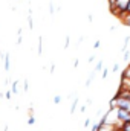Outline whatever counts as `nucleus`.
I'll list each match as a JSON object with an SVG mask.
<instances>
[{
  "instance_id": "obj_1",
  "label": "nucleus",
  "mask_w": 130,
  "mask_h": 131,
  "mask_svg": "<svg viewBox=\"0 0 130 131\" xmlns=\"http://www.w3.org/2000/svg\"><path fill=\"white\" fill-rule=\"evenodd\" d=\"M121 21H123L126 26H130V14H123V15H121Z\"/></svg>"
},
{
  "instance_id": "obj_2",
  "label": "nucleus",
  "mask_w": 130,
  "mask_h": 131,
  "mask_svg": "<svg viewBox=\"0 0 130 131\" xmlns=\"http://www.w3.org/2000/svg\"><path fill=\"white\" fill-rule=\"evenodd\" d=\"M18 93V81H14L12 82V90H11V95H15Z\"/></svg>"
},
{
  "instance_id": "obj_3",
  "label": "nucleus",
  "mask_w": 130,
  "mask_h": 131,
  "mask_svg": "<svg viewBox=\"0 0 130 131\" xmlns=\"http://www.w3.org/2000/svg\"><path fill=\"white\" fill-rule=\"evenodd\" d=\"M28 25H29V29H34V21H32V9H29V17H28Z\"/></svg>"
},
{
  "instance_id": "obj_4",
  "label": "nucleus",
  "mask_w": 130,
  "mask_h": 131,
  "mask_svg": "<svg viewBox=\"0 0 130 131\" xmlns=\"http://www.w3.org/2000/svg\"><path fill=\"white\" fill-rule=\"evenodd\" d=\"M119 131H130V121L129 122H123V125H121Z\"/></svg>"
},
{
  "instance_id": "obj_5",
  "label": "nucleus",
  "mask_w": 130,
  "mask_h": 131,
  "mask_svg": "<svg viewBox=\"0 0 130 131\" xmlns=\"http://www.w3.org/2000/svg\"><path fill=\"white\" fill-rule=\"evenodd\" d=\"M77 105H78V98L73 99V102H72V105H70V113H72V114L75 113V110H77Z\"/></svg>"
},
{
  "instance_id": "obj_6",
  "label": "nucleus",
  "mask_w": 130,
  "mask_h": 131,
  "mask_svg": "<svg viewBox=\"0 0 130 131\" xmlns=\"http://www.w3.org/2000/svg\"><path fill=\"white\" fill-rule=\"evenodd\" d=\"M9 69H11V66H9V53H6V57H5V70L9 72Z\"/></svg>"
},
{
  "instance_id": "obj_7",
  "label": "nucleus",
  "mask_w": 130,
  "mask_h": 131,
  "mask_svg": "<svg viewBox=\"0 0 130 131\" xmlns=\"http://www.w3.org/2000/svg\"><path fill=\"white\" fill-rule=\"evenodd\" d=\"M101 69H103V60H99V61L97 63V66H95V69H94V72L97 73V72H99Z\"/></svg>"
},
{
  "instance_id": "obj_8",
  "label": "nucleus",
  "mask_w": 130,
  "mask_h": 131,
  "mask_svg": "<svg viewBox=\"0 0 130 131\" xmlns=\"http://www.w3.org/2000/svg\"><path fill=\"white\" fill-rule=\"evenodd\" d=\"M41 49H43V38L38 37V55H41Z\"/></svg>"
},
{
  "instance_id": "obj_9",
  "label": "nucleus",
  "mask_w": 130,
  "mask_h": 131,
  "mask_svg": "<svg viewBox=\"0 0 130 131\" xmlns=\"http://www.w3.org/2000/svg\"><path fill=\"white\" fill-rule=\"evenodd\" d=\"M34 124H35V117L31 114V116H29V119H28V125L31 127V125H34Z\"/></svg>"
},
{
  "instance_id": "obj_10",
  "label": "nucleus",
  "mask_w": 130,
  "mask_h": 131,
  "mask_svg": "<svg viewBox=\"0 0 130 131\" xmlns=\"http://www.w3.org/2000/svg\"><path fill=\"white\" fill-rule=\"evenodd\" d=\"M60 102H61V96L60 95H55L54 96V104H60Z\"/></svg>"
},
{
  "instance_id": "obj_11",
  "label": "nucleus",
  "mask_w": 130,
  "mask_h": 131,
  "mask_svg": "<svg viewBox=\"0 0 130 131\" xmlns=\"http://www.w3.org/2000/svg\"><path fill=\"white\" fill-rule=\"evenodd\" d=\"M69 46H70V37L67 35V37H66V41H64V47H66V49H67Z\"/></svg>"
},
{
  "instance_id": "obj_12",
  "label": "nucleus",
  "mask_w": 130,
  "mask_h": 131,
  "mask_svg": "<svg viewBox=\"0 0 130 131\" xmlns=\"http://www.w3.org/2000/svg\"><path fill=\"white\" fill-rule=\"evenodd\" d=\"M23 89H25V92H28V90H29V84H28V79H25V82H23Z\"/></svg>"
},
{
  "instance_id": "obj_13",
  "label": "nucleus",
  "mask_w": 130,
  "mask_h": 131,
  "mask_svg": "<svg viewBox=\"0 0 130 131\" xmlns=\"http://www.w3.org/2000/svg\"><path fill=\"white\" fill-rule=\"evenodd\" d=\"M107 75H109V69H104V70H103V79H106Z\"/></svg>"
},
{
  "instance_id": "obj_14",
  "label": "nucleus",
  "mask_w": 130,
  "mask_h": 131,
  "mask_svg": "<svg viewBox=\"0 0 130 131\" xmlns=\"http://www.w3.org/2000/svg\"><path fill=\"white\" fill-rule=\"evenodd\" d=\"M118 70H119V64L116 63V64L113 66V69H112V72H118Z\"/></svg>"
},
{
  "instance_id": "obj_15",
  "label": "nucleus",
  "mask_w": 130,
  "mask_h": 131,
  "mask_svg": "<svg viewBox=\"0 0 130 131\" xmlns=\"http://www.w3.org/2000/svg\"><path fill=\"white\" fill-rule=\"evenodd\" d=\"M49 12L54 14V3H49Z\"/></svg>"
},
{
  "instance_id": "obj_16",
  "label": "nucleus",
  "mask_w": 130,
  "mask_h": 131,
  "mask_svg": "<svg viewBox=\"0 0 130 131\" xmlns=\"http://www.w3.org/2000/svg\"><path fill=\"white\" fill-rule=\"evenodd\" d=\"M22 41H23V38H22V35H18V37H17V41H15V43H17V44H22Z\"/></svg>"
},
{
  "instance_id": "obj_17",
  "label": "nucleus",
  "mask_w": 130,
  "mask_h": 131,
  "mask_svg": "<svg viewBox=\"0 0 130 131\" xmlns=\"http://www.w3.org/2000/svg\"><path fill=\"white\" fill-rule=\"evenodd\" d=\"M89 125H90V119H86V121H84V128H87Z\"/></svg>"
},
{
  "instance_id": "obj_18",
  "label": "nucleus",
  "mask_w": 130,
  "mask_h": 131,
  "mask_svg": "<svg viewBox=\"0 0 130 131\" xmlns=\"http://www.w3.org/2000/svg\"><path fill=\"white\" fill-rule=\"evenodd\" d=\"M129 41H130V35H127V37H126V40H124V46H127V44H129Z\"/></svg>"
},
{
  "instance_id": "obj_19",
  "label": "nucleus",
  "mask_w": 130,
  "mask_h": 131,
  "mask_svg": "<svg viewBox=\"0 0 130 131\" xmlns=\"http://www.w3.org/2000/svg\"><path fill=\"white\" fill-rule=\"evenodd\" d=\"M99 46H101V43H99V40H97V41H95V44H94V47H95V49H98Z\"/></svg>"
},
{
  "instance_id": "obj_20",
  "label": "nucleus",
  "mask_w": 130,
  "mask_h": 131,
  "mask_svg": "<svg viewBox=\"0 0 130 131\" xmlns=\"http://www.w3.org/2000/svg\"><path fill=\"white\" fill-rule=\"evenodd\" d=\"M54 70H55V64H51V73H54Z\"/></svg>"
},
{
  "instance_id": "obj_21",
  "label": "nucleus",
  "mask_w": 130,
  "mask_h": 131,
  "mask_svg": "<svg viewBox=\"0 0 130 131\" xmlns=\"http://www.w3.org/2000/svg\"><path fill=\"white\" fill-rule=\"evenodd\" d=\"M11 96H12L11 92H6V99H11Z\"/></svg>"
},
{
  "instance_id": "obj_22",
  "label": "nucleus",
  "mask_w": 130,
  "mask_h": 131,
  "mask_svg": "<svg viewBox=\"0 0 130 131\" xmlns=\"http://www.w3.org/2000/svg\"><path fill=\"white\" fill-rule=\"evenodd\" d=\"M87 20H89V21L92 23V21H94V17H92V15H87Z\"/></svg>"
},
{
  "instance_id": "obj_23",
  "label": "nucleus",
  "mask_w": 130,
  "mask_h": 131,
  "mask_svg": "<svg viewBox=\"0 0 130 131\" xmlns=\"http://www.w3.org/2000/svg\"><path fill=\"white\" fill-rule=\"evenodd\" d=\"M80 111H81V113H84V111H86V105H83V107L80 108Z\"/></svg>"
}]
</instances>
